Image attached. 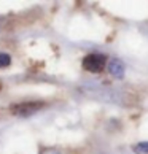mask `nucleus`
<instances>
[{
	"label": "nucleus",
	"instance_id": "obj_1",
	"mask_svg": "<svg viewBox=\"0 0 148 154\" xmlns=\"http://www.w3.org/2000/svg\"><path fill=\"white\" fill-rule=\"evenodd\" d=\"M107 65V57L104 54H88L83 59V68L91 73H100Z\"/></svg>",
	"mask_w": 148,
	"mask_h": 154
},
{
	"label": "nucleus",
	"instance_id": "obj_2",
	"mask_svg": "<svg viewBox=\"0 0 148 154\" xmlns=\"http://www.w3.org/2000/svg\"><path fill=\"white\" fill-rule=\"evenodd\" d=\"M42 106H43L42 102H22V103L11 106V111H13L16 116H30L35 111H38Z\"/></svg>",
	"mask_w": 148,
	"mask_h": 154
},
{
	"label": "nucleus",
	"instance_id": "obj_3",
	"mask_svg": "<svg viewBox=\"0 0 148 154\" xmlns=\"http://www.w3.org/2000/svg\"><path fill=\"white\" fill-rule=\"evenodd\" d=\"M109 70H110V73H112L113 76L121 78V76H123V73H124V67H123V64H121L119 60L113 59L110 64H109Z\"/></svg>",
	"mask_w": 148,
	"mask_h": 154
},
{
	"label": "nucleus",
	"instance_id": "obj_4",
	"mask_svg": "<svg viewBox=\"0 0 148 154\" xmlns=\"http://www.w3.org/2000/svg\"><path fill=\"white\" fill-rule=\"evenodd\" d=\"M11 64V56L7 53H0V68H5Z\"/></svg>",
	"mask_w": 148,
	"mask_h": 154
},
{
	"label": "nucleus",
	"instance_id": "obj_5",
	"mask_svg": "<svg viewBox=\"0 0 148 154\" xmlns=\"http://www.w3.org/2000/svg\"><path fill=\"white\" fill-rule=\"evenodd\" d=\"M134 151L137 154H148V141H142L134 148Z\"/></svg>",
	"mask_w": 148,
	"mask_h": 154
},
{
	"label": "nucleus",
	"instance_id": "obj_6",
	"mask_svg": "<svg viewBox=\"0 0 148 154\" xmlns=\"http://www.w3.org/2000/svg\"><path fill=\"white\" fill-rule=\"evenodd\" d=\"M43 154H61V152H58V151H45Z\"/></svg>",
	"mask_w": 148,
	"mask_h": 154
}]
</instances>
